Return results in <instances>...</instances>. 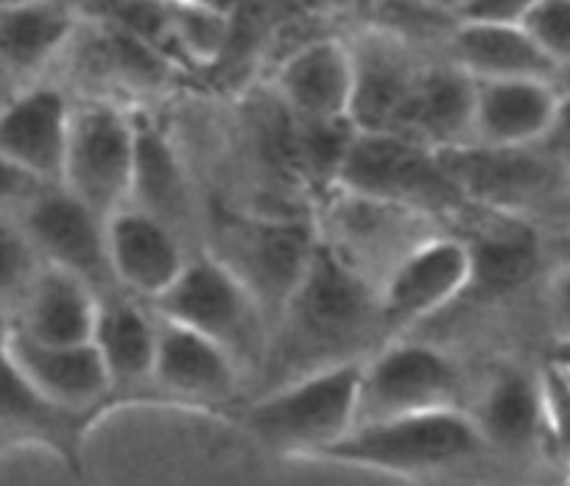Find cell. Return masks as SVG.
<instances>
[{
  "instance_id": "277c9868",
  "label": "cell",
  "mask_w": 570,
  "mask_h": 486,
  "mask_svg": "<svg viewBox=\"0 0 570 486\" xmlns=\"http://www.w3.org/2000/svg\"><path fill=\"white\" fill-rule=\"evenodd\" d=\"M333 188L405 207L434 221L462 216L473 207L442 149L397 132L358 129Z\"/></svg>"
},
{
  "instance_id": "9a60e30c",
  "label": "cell",
  "mask_w": 570,
  "mask_h": 486,
  "mask_svg": "<svg viewBox=\"0 0 570 486\" xmlns=\"http://www.w3.org/2000/svg\"><path fill=\"white\" fill-rule=\"evenodd\" d=\"M347 46L353 53L350 118L364 132H397L425 62L392 29H366Z\"/></svg>"
},
{
  "instance_id": "e575fe53",
  "label": "cell",
  "mask_w": 570,
  "mask_h": 486,
  "mask_svg": "<svg viewBox=\"0 0 570 486\" xmlns=\"http://www.w3.org/2000/svg\"><path fill=\"white\" fill-rule=\"evenodd\" d=\"M548 314L559 341H570V266L559 269L548 282Z\"/></svg>"
},
{
  "instance_id": "8d00e7d4",
  "label": "cell",
  "mask_w": 570,
  "mask_h": 486,
  "mask_svg": "<svg viewBox=\"0 0 570 486\" xmlns=\"http://www.w3.org/2000/svg\"><path fill=\"white\" fill-rule=\"evenodd\" d=\"M12 336H14V314L12 308L0 299V353H7Z\"/></svg>"
},
{
  "instance_id": "f1b7e54d",
  "label": "cell",
  "mask_w": 570,
  "mask_h": 486,
  "mask_svg": "<svg viewBox=\"0 0 570 486\" xmlns=\"http://www.w3.org/2000/svg\"><path fill=\"white\" fill-rule=\"evenodd\" d=\"M42 266L46 260L20 224L18 212H0V299L12 308V314L35 286Z\"/></svg>"
},
{
  "instance_id": "30bf717a",
  "label": "cell",
  "mask_w": 570,
  "mask_h": 486,
  "mask_svg": "<svg viewBox=\"0 0 570 486\" xmlns=\"http://www.w3.org/2000/svg\"><path fill=\"white\" fill-rule=\"evenodd\" d=\"M320 235L292 221H255L235 218L216 229V255L244 286L261 299L268 319H277L308 269Z\"/></svg>"
},
{
  "instance_id": "cb8c5ba5",
  "label": "cell",
  "mask_w": 570,
  "mask_h": 486,
  "mask_svg": "<svg viewBox=\"0 0 570 486\" xmlns=\"http://www.w3.org/2000/svg\"><path fill=\"white\" fill-rule=\"evenodd\" d=\"M85 14L76 0H31L0 7V65L18 81L42 73L79 34Z\"/></svg>"
},
{
  "instance_id": "603a6c76",
  "label": "cell",
  "mask_w": 570,
  "mask_h": 486,
  "mask_svg": "<svg viewBox=\"0 0 570 486\" xmlns=\"http://www.w3.org/2000/svg\"><path fill=\"white\" fill-rule=\"evenodd\" d=\"M559 90L551 79L475 81L473 143H540L557 112Z\"/></svg>"
},
{
  "instance_id": "6da1fadb",
  "label": "cell",
  "mask_w": 570,
  "mask_h": 486,
  "mask_svg": "<svg viewBox=\"0 0 570 486\" xmlns=\"http://www.w3.org/2000/svg\"><path fill=\"white\" fill-rule=\"evenodd\" d=\"M377 291L316 244L303 280L277 314L261 375L272 386L347 360H364L389 338Z\"/></svg>"
},
{
  "instance_id": "ac0fdd59",
  "label": "cell",
  "mask_w": 570,
  "mask_h": 486,
  "mask_svg": "<svg viewBox=\"0 0 570 486\" xmlns=\"http://www.w3.org/2000/svg\"><path fill=\"white\" fill-rule=\"evenodd\" d=\"M107 247L118 286L146 302L168 291L194 255L177 229L135 205L107 218Z\"/></svg>"
},
{
  "instance_id": "4fadbf2b",
  "label": "cell",
  "mask_w": 570,
  "mask_h": 486,
  "mask_svg": "<svg viewBox=\"0 0 570 486\" xmlns=\"http://www.w3.org/2000/svg\"><path fill=\"white\" fill-rule=\"evenodd\" d=\"M244 367L213 338L157 314L151 389L163 406L227 408L238 397Z\"/></svg>"
},
{
  "instance_id": "ffe728a7",
  "label": "cell",
  "mask_w": 570,
  "mask_h": 486,
  "mask_svg": "<svg viewBox=\"0 0 570 486\" xmlns=\"http://www.w3.org/2000/svg\"><path fill=\"white\" fill-rule=\"evenodd\" d=\"M101 417L59 406L26 378L9 349L0 353V442H35L79 469L87 430Z\"/></svg>"
},
{
  "instance_id": "5b68a950",
  "label": "cell",
  "mask_w": 570,
  "mask_h": 486,
  "mask_svg": "<svg viewBox=\"0 0 570 486\" xmlns=\"http://www.w3.org/2000/svg\"><path fill=\"white\" fill-rule=\"evenodd\" d=\"M151 308L222 344L244 369L263 364L272 319L261 299L216 255H190L183 275L151 302Z\"/></svg>"
},
{
  "instance_id": "2e32d148",
  "label": "cell",
  "mask_w": 570,
  "mask_h": 486,
  "mask_svg": "<svg viewBox=\"0 0 570 486\" xmlns=\"http://www.w3.org/2000/svg\"><path fill=\"white\" fill-rule=\"evenodd\" d=\"M92 344L124 406H163L151 389L157 353V310L151 302L129 291L98 297Z\"/></svg>"
},
{
  "instance_id": "b9f144b4",
  "label": "cell",
  "mask_w": 570,
  "mask_h": 486,
  "mask_svg": "<svg viewBox=\"0 0 570 486\" xmlns=\"http://www.w3.org/2000/svg\"><path fill=\"white\" fill-rule=\"evenodd\" d=\"M551 207H557V210L559 212H562V218H564V221H568L570 224V188L568 190H564V194L562 196H559V199L557 201H553V205Z\"/></svg>"
},
{
  "instance_id": "7c38bea8",
  "label": "cell",
  "mask_w": 570,
  "mask_h": 486,
  "mask_svg": "<svg viewBox=\"0 0 570 486\" xmlns=\"http://www.w3.org/2000/svg\"><path fill=\"white\" fill-rule=\"evenodd\" d=\"M468 414L473 417L490 456H501L503 462L520 467L551 464L542 367L529 369L523 364H501L481 386Z\"/></svg>"
},
{
  "instance_id": "7bdbcfd3",
  "label": "cell",
  "mask_w": 570,
  "mask_h": 486,
  "mask_svg": "<svg viewBox=\"0 0 570 486\" xmlns=\"http://www.w3.org/2000/svg\"><path fill=\"white\" fill-rule=\"evenodd\" d=\"M14 3H31V0H0V7H14Z\"/></svg>"
},
{
  "instance_id": "4dcf8cb0",
  "label": "cell",
  "mask_w": 570,
  "mask_h": 486,
  "mask_svg": "<svg viewBox=\"0 0 570 486\" xmlns=\"http://www.w3.org/2000/svg\"><path fill=\"white\" fill-rule=\"evenodd\" d=\"M548 425V462L570 480V373L548 360L542 367Z\"/></svg>"
},
{
  "instance_id": "f546056e",
  "label": "cell",
  "mask_w": 570,
  "mask_h": 486,
  "mask_svg": "<svg viewBox=\"0 0 570 486\" xmlns=\"http://www.w3.org/2000/svg\"><path fill=\"white\" fill-rule=\"evenodd\" d=\"M166 26L174 40L199 62L216 59L229 34L227 12L205 0H168Z\"/></svg>"
},
{
  "instance_id": "f35d334b",
  "label": "cell",
  "mask_w": 570,
  "mask_h": 486,
  "mask_svg": "<svg viewBox=\"0 0 570 486\" xmlns=\"http://www.w3.org/2000/svg\"><path fill=\"white\" fill-rule=\"evenodd\" d=\"M20 87H23V81L14 79V76L9 73V70L3 68V65H0V109H3V103H7L9 98H12L14 92L20 90Z\"/></svg>"
},
{
  "instance_id": "5bb4252c",
  "label": "cell",
  "mask_w": 570,
  "mask_h": 486,
  "mask_svg": "<svg viewBox=\"0 0 570 486\" xmlns=\"http://www.w3.org/2000/svg\"><path fill=\"white\" fill-rule=\"evenodd\" d=\"M473 280V255L468 240L453 235H434L411 249L383 280V321L389 333H400L416 321L436 316L464 297Z\"/></svg>"
},
{
  "instance_id": "8992f818",
  "label": "cell",
  "mask_w": 570,
  "mask_h": 486,
  "mask_svg": "<svg viewBox=\"0 0 570 486\" xmlns=\"http://www.w3.org/2000/svg\"><path fill=\"white\" fill-rule=\"evenodd\" d=\"M137 162V118L104 98H76L62 185L104 218L129 205Z\"/></svg>"
},
{
  "instance_id": "52a82bcc",
  "label": "cell",
  "mask_w": 570,
  "mask_h": 486,
  "mask_svg": "<svg viewBox=\"0 0 570 486\" xmlns=\"http://www.w3.org/2000/svg\"><path fill=\"white\" fill-rule=\"evenodd\" d=\"M440 408H464V375L434 344H383L364 360L355 425Z\"/></svg>"
},
{
  "instance_id": "836d02e7",
  "label": "cell",
  "mask_w": 570,
  "mask_h": 486,
  "mask_svg": "<svg viewBox=\"0 0 570 486\" xmlns=\"http://www.w3.org/2000/svg\"><path fill=\"white\" fill-rule=\"evenodd\" d=\"M537 0H468L456 20H470V23H501L520 26L525 14L531 12Z\"/></svg>"
},
{
  "instance_id": "e0dca14e",
  "label": "cell",
  "mask_w": 570,
  "mask_h": 486,
  "mask_svg": "<svg viewBox=\"0 0 570 486\" xmlns=\"http://www.w3.org/2000/svg\"><path fill=\"white\" fill-rule=\"evenodd\" d=\"M73 103L53 81H26L0 109V155L42 182H62Z\"/></svg>"
},
{
  "instance_id": "44dd1931",
  "label": "cell",
  "mask_w": 570,
  "mask_h": 486,
  "mask_svg": "<svg viewBox=\"0 0 570 486\" xmlns=\"http://www.w3.org/2000/svg\"><path fill=\"white\" fill-rule=\"evenodd\" d=\"M277 92L299 120L350 118L353 53L347 40H316L294 51L279 65Z\"/></svg>"
},
{
  "instance_id": "484cf974",
  "label": "cell",
  "mask_w": 570,
  "mask_h": 486,
  "mask_svg": "<svg viewBox=\"0 0 570 486\" xmlns=\"http://www.w3.org/2000/svg\"><path fill=\"white\" fill-rule=\"evenodd\" d=\"M96 314L98 294L70 271L46 264L14 310V330L46 344H87Z\"/></svg>"
},
{
  "instance_id": "83f0119b",
  "label": "cell",
  "mask_w": 570,
  "mask_h": 486,
  "mask_svg": "<svg viewBox=\"0 0 570 486\" xmlns=\"http://www.w3.org/2000/svg\"><path fill=\"white\" fill-rule=\"evenodd\" d=\"M492 212V221L468 240L473 255L470 288L490 294H512L537 275L542 260L540 232L518 212ZM468 288V291H470Z\"/></svg>"
},
{
  "instance_id": "9c48e42d",
  "label": "cell",
  "mask_w": 570,
  "mask_h": 486,
  "mask_svg": "<svg viewBox=\"0 0 570 486\" xmlns=\"http://www.w3.org/2000/svg\"><path fill=\"white\" fill-rule=\"evenodd\" d=\"M434 218L386 201L331 188V207L320 240L344 266L381 291L389 271L422 240L434 238Z\"/></svg>"
},
{
  "instance_id": "8fae6325",
  "label": "cell",
  "mask_w": 570,
  "mask_h": 486,
  "mask_svg": "<svg viewBox=\"0 0 570 486\" xmlns=\"http://www.w3.org/2000/svg\"><path fill=\"white\" fill-rule=\"evenodd\" d=\"M18 218L48 266L76 275L98 297L124 291L109 264L107 218L70 194L62 182L40 188L35 199L20 207Z\"/></svg>"
},
{
  "instance_id": "7402d4cb",
  "label": "cell",
  "mask_w": 570,
  "mask_h": 486,
  "mask_svg": "<svg viewBox=\"0 0 570 486\" xmlns=\"http://www.w3.org/2000/svg\"><path fill=\"white\" fill-rule=\"evenodd\" d=\"M473 112L475 79L442 57L422 68L397 135H409L434 149H456L473 143Z\"/></svg>"
},
{
  "instance_id": "d6a6232c",
  "label": "cell",
  "mask_w": 570,
  "mask_h": 486,
  "mask_svg": "<svg viewBox=\"0 0 570 486\" xmlns=\"http://www.w3.org/2000/svg\"><path fill=\"white\" fill-rule=\"evenodd\" d=\"M51 182H42L35 173L26 171L7 155H0V212H18L26 201L35 199L40 188Z\"/></svg>"
},
{
  "instance_id": "74e56055",
  "label": "cell",
  "mask_w": 570,
  "mask_h": 486,
  "mask_svg": "<svg viewBox=\"0 0 570 486\" xmlns=\"http://www.w3.org/2000/svg\"><path fill=\"white\" fill-rule=\"evenodd\" d=\"M422 7H428L431 12L442 14V18L448 20H456V14L462 12V7L468 3V0H420Z\"/></svg>"
},
{
  "instance_id": "d590c367",
  "label": "cell",
  "mask_w": 570,
  "mask_h": 486,
  "mask_svg": "<svg viewBox=\"0 0 570 486\" xmlns=\"http://www.w3.org/2000/svg\"><path fill=\"white\" fill-rule=\"evenodd\" d=\"M540 146L546 151H551L562 166L570 168V92H559L557 112H553L551 127H548Z\"/></svg>"
},
{
  "instance_id": "60d3db41",
  "label": "cell",
  "mask_w": 570,
  "mask_h": 486,
  "mask_svg": "<svg viewBox=\"0 0 570 486\" xmlns=\"http://www.w3.org/2000/svg\"><path fill=\"white\" fill-rule=\"evenodd\" d=\"M551 360H553V364H559V367L568 369V373H570V341H559L557 349H553Z\"/></svg>"
},
{
  "instance_id": "1f68e13d",
  "label": "cell",
  "mask_w": 570,
  "mask_h": 486,
  "mask_svg": "<svg viewBox=\"0 0 570 486\" xmlns=\"http://www.w3.org/2000/svg\"><path fill=\"white\" fill-rule=\"evenodd\" d=\"M525 31L553 68L570 59V0H537L523 18Z\"/></svg>"
},
{
  "instance_id": "ab89813d",
  "label": "cell",
  "mask_w": 570,
  "mask_h": 486,
  "mask_svg": "<svg viewBox=\"0 0 570 486\" xmlns=\"http://www.w3.org/2000/svg\"><path fill=\"white\" fill-rule=\"evenodd\" d=\"M553 87H557L559 92H570V59L557 68V73H553Z\"/></svg>"
},
{
  "instance_id": "ba28073f",
  "label": "cell",
  "mask_w": 570,
  "mask_h": 486,
  "mask_svg": "<svg viewBox=\"0 0 570 486\" xmlns=\"http://www.w3.org/2000/svg\"><path fill=\"white\" fill-rule=\"evenodd\" d=\"M442 155L470 205L481 210L523 216L529 207L553 205L570 188V168L540 143H464Z\"/></svg>"
},
{
  "instance_id": "7a4b0ae2",
  "label": "cell",
  "mask_w": 570,
  "mask_h": 486,
  "mask_svg": "<svg viewBox=\"0 0 570 486\" xmlns=\"http://www.w3.org/2000/svg\"><path fill=\"white\" fill-rule=\"evenodd\" d=\"M490 456L468 408L405 414L355 425L316 458L400 478H440Z\"/></svg>"
},
{
  "instance_id": "d4e9b609",
  "label": "cell",
  "mask_w": 570,
  "mask_h": 486,
  "mask_svg": "<svg viewBox=\"0 0 570 486\" xmlns=\"http://www.w3.org/2000/svg\"><path fill=\"white\" fill-rule=\"evenodd\" d=\"M442 57L473 76L492 79H551L557 73L551 59L537 48L523 26L470 23L456 20L442 40Z\"/></svg>"
},
{
  "instance_id": "4316f807",
  "label": "cell",
  "mask_w": 570,
  "mask_h": 486,
  "mask_svg": "<svg viewBox=\"0 0 570 486\" xmlns=\"http://www.w3.org/2000/svg\"><path fill=\"white\" fill-rule=\"evenodd\" d=\"M135 118L137 162L129 205L166 221L190 244L194 238V196H190L188 177L168 146L166 135L142 115H135Z\"/></svg>"
},
{
  "instance_id": "d6986e66",
  "label": "cell",
  "mask_w": 570,
  "mask_h": 486,
  "mask_svg": "<svg viewBox=\"0 0 570 486\" xmlns=\"http://www.w3.org/2000/svg\"><path fill=\"white\" fill-rule=\"evenodd\" d=\"M9 355L26 378L59 406L107 414L124 406L96 344H46L14 330Z\"/></svg>"
},
{
  "instance_id": "3957f363",
  "label": "cell",
  "mask_w": 570,
  "mask_h": 486,
  "mask_svg": "<svg viewBox=\"0 0 570 486\" xmlns=\"http://www.w3.org/2000/svg\"><path fill=\"white\" fill-rule=\"evenodd\" d=\"M364 360L316 369L266 389L246 406V434L277 456L316 458L353 430Z\"/></svg>"
}]
</instances>
